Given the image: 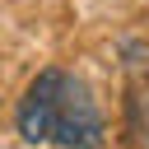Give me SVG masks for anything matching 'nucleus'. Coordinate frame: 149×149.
<instances>
[{
	"label": "nucleus",
	"mask_w": 149,
	"mask_h": 149,
	"mask_svg": "<svg viewBox=\"0 0 149 149\" xmlns=\"http://www.w3.org/2000/svg\"><path fill=\"white\" fill-rule=\"evenodd\" d=\"M19 135L33 144L98 149L102 144V116H98L88 84L70 70H42L19 102Z\"/></svg>",
	"instance_id": "1"
}]
</instances>
